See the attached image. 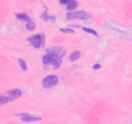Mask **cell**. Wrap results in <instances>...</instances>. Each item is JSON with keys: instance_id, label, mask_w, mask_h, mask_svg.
Wrapping results in <instances>:
<instances>
[{"instance_id": "16", "label": "cell", "mask_w": 132, "mask_h": 124, "mask_svg": "<svg viewBox=\"0 0 132 124\" xmlns=\"http://www.w3.org/2000/svg\"><path fill=\"white\" fill-rule=\"evenodd\" d=\"M61 64V61L59 59H58L56 61V62L53 65L54 67V69H57V68H59V67H60Z\"/></svg>"}, {"instance_id": "8", "label": "cell", "mask_w": 132, "mask_h": 124, "mask_svg": "<svg viewBox=\"0 0 132 124\" xmlns=\"http://www.w3.org/2000/svg\"><path fill=\"white\" fill-rule=\"evenodd\" d=\"M77 3L76 2V0H71L70 2L69 3L67 4V9L68 10H73L77 8Z\"/></svg>"}, {"instance_id": "2", "label": "cell", "mask_w": 132, "mask_h": 124, "mask_svg": "<svg viewBox=\"0 0 132 124\" xmlns=\"http://www.w3.org/2000/svg\"><path fill=\"white\" fill-rule=\"evenodd\" d=\"M46 52L48 54L53 56L56 58H63L66 54V49L63 47L57 46V47H50L46 50Z\"/></svg>"}, {"instance_id": "10", "label": "cell", "mask_w": 132, "mask_h": 124, "mask_svg": "<svg viewBox=\"0 0 132 124\" xmlns=\"http://www.w3.org/2000/svg\"><path fill=\"white\" fill-rule=\"evenodd\" d=\"M26 28H27L28 30L33 31L36 28V24H35L32 21H28V23L26 25Z\"/></svg>"}, {"instance_id": "13", "label": "cell", "mask_w": 132, "mask_h": 124, "mask_svg": "<svg viewBox=\"0 0 132 124\" xmlns=\"http://www.w3.org/2000/svg\"><path fill=\"white\" fill-rule=\"evenodd\" d=\"M82 30H83L84 31H85L86 32L92 34L94 35L95 36H97V32L95 30L92 29V28H86V27H83V28H82Z\"/></svg>"}, {"instance_id": "5", "label": "cell", "mask_w": 132, "mask_h": 124, "mask_svg": "<svg viewBox=\"0 0 132 124\" xmlns=\"http://www.w3.org/2000/svg\"><path fill=\"white\" fill-rule=\"evenodd\" d=\"M41 118L40 117H36V116H31V115L28 114H23V116L21 118L22 121L24 122H33V121H38V120H41Z\"/></svg>"}, {"instance_id": "18", "label": "cell", "mask_w": 132, "mask_h": 124, "mask_svg": "<svg viewBox=\"0 0 132 124\" xmlns=\"http://www.w3.org/2000/svg\"><path fill=\"white\" fill-rule=\"evenodd\" d=\"M101 68V65L99 64H98V63H97V64H95L94 66H93V68L95 70H97L99 69V68Z\"/></svg>"}, {"instance_id": "1", "label": "cell", "mask_w": 132, "mask_h": 124, "mask_svg": "<svg viewBox=\"0 0 132 124\" xmlns=\"http://www.w3.org/2000/svg\"><path fill=\"white\" fill-rule=\"evenodd\" d=\"M66 16H67V19H69V20L79 19L81 20L86 21L88 20L90 18V15L86 12L83 11V10L74 12H69L67 14Z\"/></svg>"}, {"instance_id": "17", "label": "cell", "mask_w": 132, "mask_h": 124, "mask_svg": "<svg viewBox=\"0 0 132 124\" xmlns=\"http://www.w3.org/2000/svg\"><path fill=\"white\" fill-rule=\"evenodd\" d=\"M71 0H60V3L63 5H67L68 3H69L70 2Z\"/></svg>"}, {"instance_id": "14", "label": "cell", "mask_w": 132, "mask_h": 124, "mask_svg": "<svg viewBox=\"0 0 132 124\" xmlns=\"http://www.w3.org/2000/svg\"><path fill=\"white\" fill-rule=\"evenodd\" d=\"M9 101V98L6 96H0V104H5L8 103Z\"/></svg>"}, {"instance_id": "9", "label": "cell", "mask_w": 132, "mask_h": 124, "mask_svg": "<svg viewBox=\"0 0 132 124\" xmlns=\"http://www.w3.org/2000/svg\"><path fill=\"white\" fill-rule=\"evenodd\" d=\"M80 55H81V53L79 51H74L70 56V59L72 61H74L79 58Z\"/></svg>"}, {"instance_id": "11", "label": "cell", "mask_w": 132, "mask_h": 124, "mask_svg": "<svg viewBox=\"0 0 132 124\" xmlns=\"http://www.w3.org/2000/svg\"><path fill=\"white\" fill-rule=\"evenodd\" d=\"M16 16L17 18H18V19H20V20L26 21H30V18L27 15V14H17Z\"/></svg>"}, {"instance_id": "7", "label": "cell", "mask_w": 132, "mask_h": 124, "mask_svg": "<svg viewBox=\"0 0 132 124\" xmlns=\"http://www.w3.org/2000/svg\"><path fill=\"white\" fill-rule=\"evenodd\" d=\"M10 97L13 99H15L19 97H20L22 95V92L19 89H13L9 91V92Z\"/></svg>"}, {"instance_id": "12", "label": "cell", "mask_w": 132, "mask_h": 124, "mask_svg": "<svg viewBox=\"0 0 132 124\" xmlns=\"http://www.w3.org/2000/svg\"><path fill=\"white\" fill-rule=\"evenodd\" d=\"M18 61H19V65H20V67H21L22 69H23V71H27V63H26V62L22 59H18Z\"/></svg>"}, {"instance_id": "15", "label": "cell", "mask_w": 132, "mask_h": 124, "mask_svg": "<svg viewBox=\"0 0 132 124\" xmlns=\"http://www.w3.org/2000/svg\"><path fill=\"white\" fill-rule=\"evenodd\" d=\"M60 31L63 33H74V31L70 28H60Z\"/></svg>"}, {"instance_id": "3", "label": "cell", "mask_w": 132, "mask_h": 124, "mask_svg": "<svg viewBox=\"0 0 132 124\" xmlns=\"http://www.w3.org/2000/svg\"><path fill=\"white\" fill-rule=\"evenodd\" d=\"M58 83V78L55 75H48L43 80V86L46 89H50L55 86Z\"/></svg>"}, {"instance_id": "4", "label": "cell", "mask_w": 132, "mask_h": 124, "mask_svg": "<svg viewBox=\"0 0 132 124\" xmlns=\"http://www.w3.org/2000/svg\"><path fill=\"white\" fill-rule=\"evenodd\" d=\"M30 43L36 49H39L41 46V43L43 41V37L41 35L36 34L32 36L28 39Z\"/></svg>"}, {"instance_id": "6", "label": "cell", "mask_w": 132, "mask_h": 124, "mask_svg": "<svg viewBox=\"0 0 132 124\" xmlns=\"http://www.w3.org/2000/svg\"><path fill=\"white\" fill-rule=\"evenodd\" d=\"M58 59L59 58H56L53 56L50 55V54H47V55H45L43 56V62L44 64L46 65H54Z\"/></svg>"}]
</instances>
